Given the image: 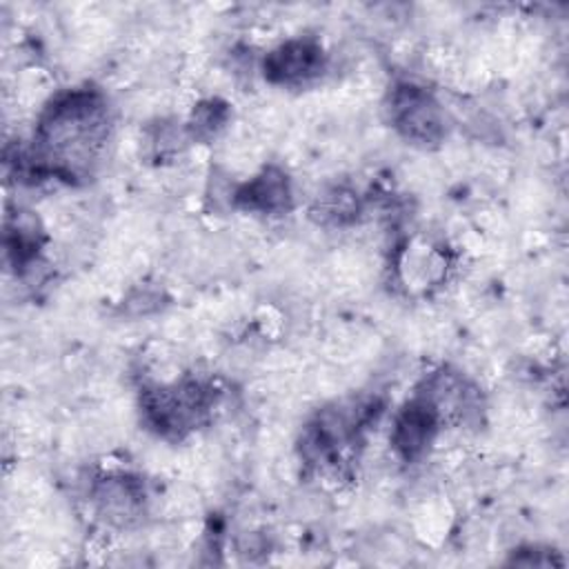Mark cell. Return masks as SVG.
Returning <instances> with one entry per match:
<instances>
[{"mask_svg":"<svg viewBox=\"0 0 569 569\" xmlns=\"http://www.w3.org/2000/svg\"><path fill=\"white\" fill-rule=\"evenodd\" d=\"M104 129L107 116L100 98L89 91H73L49 107L40 122L38 142L44 160L56 162L58 171L73 173L89 164Z\"/></svg>","mask_w":569,"mask_h":569,"instance_id":"obj_1","label":"cell"},{"mask_svg":"<svg viewBox=\"0 0 569 569\" xmlns=\"http://www.w3.org/2000/svg\"><path fill=\"white\" fill-rule=\"evenodd\" d=\"M396 127L416 142H436L442 136V116L429 93L418 87H400L391 100Z\"/></svg>","mask_w":569,"mask_h":569,"instance_id":"obj_2","label":"cell"},{"mask_svg":"<svg viewBox=\"0 0 569 569\" xmlns=\"http://www.w3.org/2000/svg\"><path fill=\"white\" fill-rule=\"evenodd\" d=\"M436 431V405L431 400L413 402L396 422L393 445L405 458L418 456Z\"/></svg>","mask_w":569,"mask_h":569,"instance_id":"obj_3","label":"cell"},{"mask_svg":"<svg viewBox=\"0 0 569 569\" xmlns=\"http://www.w3.org/2000/svg\"><path fill=\"white\" fill-rule=\"evenodd\" d=\"M320 53L322 51L318 47L296 40V42H289V44L280 47L278 51H273L264 67L273 80L296 82V80H305L320 71V67H322Z\"/></svg>","mask_w":569,"mask_h":569,"instance_id":"obj_4","label":"cell"},{"mask_svg":"<svg viewBox=\"0 0 569 569\" xmlns=\"http://www.w3.org/2000/svg\"><path fill=\"white\" fill-rule=\"evenodd\" d=\"M238 198L244 202V207L260 209V211H278L287 207L289 202V187L282 173L264 171L256 180H251Z\"/></svg>","mask_w":569,"mask_h":569,"instance_id":"obj_5","label":"cell"}]
</instances>
